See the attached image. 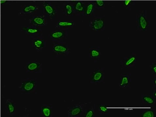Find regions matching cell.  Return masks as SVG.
<instances>
[{"label": "cell", "instance_id": "8", "mask_svg": "<svg viewBox=\"0 0 156 117\" xmlns=\"http://www.w3.org/2000/svg\"><path fill=\"white\" fill-rule=\"evenodd\" d=\"M136 53L134 52H132L128 57H124L120 61L121 68L122 69L136 67Z\"/></svg>", "mask_w": 156, "mask_h": 117}, {"label": "cell", "instance_id": "16", "mask_svg": "<svg viewBox=\"0 0 156 117\" xmlns=\"http://www.w3.org/2000/svg\"><path fill=\"white\" fill-rule=\"evenodd\" d=\"M39 9V7L36 5H24L21 8L19 13V15L24 16L31 15L36 12Z\"/></svg>", "mask_w": 156, "mask_h": 117}, {"label": "cell", "instance_id": "24", "mask_svg": "<svg viewBox=\"0 0 156 117\" xmlns=\"http://www.w3.org/2000/svg\"><path fill=\"white\" fill-rule=\"evenodd\" d=\"M100 114L102 115H108L110 113L111 107L108 104H100L98 108Z\"/></svg>", "mask_w": 156, "mask_h": 117}, {"label": "cell", "instance_id": "27", "mask_svg": "<svg viewBox=\"0 0 156 117\" xmlns=\"http://www.w3.org/2000/svg\"><path fill=\"white\" fill-rule=\"evenodd\" d=\"M96 8L100 11L105 10V2L103 1H93Z\"/></svg>", "mask_w": 156, "mask_h": 117}, {"label": "cell", "instance_id": "13", "mask_svg": "<svg viewBox=\"0 0 156 117\" xmlns=\"http://www.w3.org/2000/svg\"><path fill=\"white\" fill-rule=\"evenodd\" d=\"M83 106L81 104H75L68 107L67 111L69 117H78L83 114Z\"/></svg>", "mask_w": 156, "mask_h": 117}, {"label": "cell", "instance_id": "11", "mask_svg": "<svg viewBox=\"0 0 156 117\" xmlns=\"http://www.w3.org/2000/svg\"><path fill=\"white\" fill-rule=\"evenodd\" d=\"M47 40L44 36L33 38L31 44L32 46L37 52H41L45 48Z\"/></svg>", "mask_w": 156, "mask_h": 117}, {"label": "cell", "instance_id": "18", "mask_svg": "<svg viewBox=\"0 0 156 117\" xmlns=\"http://www.w3.org/2000/svg\"><path fill=\"white\" fill-rule=\"evenodd\" d=\"M74 15H83L85 7V2L82 1H73Z\"/></svg>", "mask_w": 156, "mask_h": 117}, {"label": "cell", "instance_id": "29", "mask_svg": "<svg viewBox=\"0 0 156 117\" xmlns=\"http://www.w3.org/2000/svg\"><path fill=\"white\" fill-rule=\"evenodd\" d=\"M150 69L154 77L156 75V62H152L150 66Z\"/></svg>", "mask_w": 156, "mask_h": 117}, {"label": "cell", "instance_id": "25", "mask_svg": "<svg viewBox=\"0 0 156 117\" xmlns=\"http://www.w3.org/2000/svg\"><path fill=\"white\" fill-rule=\"evenodd\" d=\"M136 2L134 1H130V0H126L121 2V5L127 11H131V6L135 5Z\"/></svg>", "mask_w": 156, "mask_h": 117}, {"label": "cell", "instance_id": "14", "mask_svg": "<svg viewBox=\"0 0 156 117\" xmlns=\"http://www.w3.org/2000/svg\"><path fill=\"white\" fill-rule=\"evenodd\" d=\"M130 73H124L120 74V82L119 86L120 88L127 89L130 87L131 82Z\"/></svg>", "mask_w": 156, "mask_h": 117}, {"label": "cell", "instance_id": "19", "mask_svg": "<svg viewBox=\"0 0 156 117\" xmlns=\"http://www.w3.org/2000/svg\"><path fill=\"white\" fill-rule=\"evenodd\" d=\"M96 9L93 1L85 2V7L83 16H90L94 15Z\"/></svg>", "mask_w": 156, "mask_h": 117}, {"label": "cell", "instance_id": "5", "mask_svg": "<svg viewBox=\"0 0 156 117\" xmlns=\"http://www.w3.org/2000/svg\"><path fill=\"white\" fill-rule=\"evenodd\" d=\"M105 78V68H96L90 74V82L92 84H97L103 82Z\"/></svg>", "mask_w": 156, "mask_h": 117}, {"label": "cell", "instance_id": "32", "mask_svg": "<svg viewBox=\"0 0 156 117\" xmlns=\"http://www.w3.org/2000/svg\"><path fill=\"white\" fill-rule=\"evenodd\" d=\"M10 2L7 1H1V5H4L8 3H9Z\"/></svg>", "mask_w": 156, "mask_h": 117}, {"label": "cell", "instance_id": "3", "mask_svg": "<svg viewBox=\"0 0 156 117\" xmlns=\"http://www.w3.org/2000/svg\"><path fill=\"white\" fill-rule=\"evenodd\" d=\"M151 25V21L147 18V11H140L136 16V29L137 31H146Z\"/></svg>", "mask_w": 156, "mask_h": 117}, {"label": "cell", "instance_id": "2", "mask_svg": "<svg viewBox=\"0 0 156 117\" xmlns=\"http://www.w3.org/2000/svg\"><path fill=\"white\" fill-rule=\"evenodd\" d=\"M52 53L53 57H68L70 53L71 49L66 42H53Z\"/></svg>", "mask_w": 156, "mask_h": 117}, {"label": "cell", "instance_id": "23", "mask_svg": "<svg viewBox=\"0 0 156 117\" xmlns=\"http://www.w3.org/2000/svg\"><path fill=\"white\" fill-rule=\"evenodd\" d=\"M141 98L142 102L146 104L153 105L156 103V99L149 94H142Z\"/></svg>", "mask_w": 156, "mask_h": 117}, {"label": "cell", "instance_id": "1", "mask_svg": "<svg viewBox=\"0 0 156 117\" xmlns=\"http://www.w3.org/2000/svg\"><path fill=\"white\" fill-rule=\"evenodd\" d=\"M37 82L36 79L22 78L19 87L22 94L37 93Z\"/></svg>", "mask_w": 156, "mask_h": 117}, {"label": "cell", "instance_id": "30", "mask_svg": "<svg viewBox=\"0 0 156 117\" xmlns=\"http://www.w3.org/2000/svg\"><path fill=\"white\" fill-rule=\"evenodd\" d=\"M152 94L151 95L155 99H156V88L152 87Z\"/></svg>", "mask_w": 156, "mask_h": 117}, {"label": "cell", "instance_id": "9", "mask_svg": "<svg viewBox=\"0 0 156 117\" xmlns=\"http://www.w3.org/2000/svg\"><path fill=\"white\" fill-rule=\"evenodd\" d=\"M98 17L89 22V26L93 31H103L105 29V17Z\"/></svg>", "mask_w": 156, "mask_h": 117}, {"label": "cell", "instance_id": "20", "mask_svg": "<svg viewBox=\"0 0 156 117\" xmlns=\"http://www.w3.org/2000/svg\"><path fill=\"white\" fill-rule=\"evenodd\" d=\"M52 104H42L40 107V114L42 117H52Z\"/></svg>", "mask_w": 156, "mask_h": 117}, {"label": "cell", "instance_id": "22", "mask_svg": "<svg viewBox=\"0 0 156 117\" xmlns=\"http://www.w3.org/2000/svg\"><path fill=\"white\" fill-rule=\"evenodd\" d=\"M63 15L66 16L74 15L73 2H66L63 4Z\"/></svg>", "mask_w": 156, "mask_h": 117}, {"label": "cell", "instance_id": "26", "mask_svg": "<svg viewBox=\"0 0 156 117\" xmlns=\"http://www.w3.org/2000/svg\"><path fill=\"white\" fill-rule=\"evenodd\" d=\"M155 112L153 109H149L143 112L141 114L142 117H154L155 116Z\"/></svg>", "mask_w": 156, "mask_h": 117}, {"label": "cell", "instance_id": "12", "mask_svg": "<svg viewBox=\"0 0 156 117\" xmlns=\"http://www.w3.org/2000/svg\"><path fill=\"white\" fill-rule=\"evenodd\" d=\"M29 22L35 27L45 26L47 25L48 17L44 15L34 16L29 19Z\"/></svg>", "mask_w": 156, "mask_h": 117}, {"label": "cell", "instance_id": "28", "mask_svg": "<svg viewBox=\"0 0 156 117\" xmlns=\"http://www.w3.org/2000/svg\"><path fill=\"white\" fill-rule=\"evenodd\" d=\"M84 110L83 113L84 116L86 117H93L95 114V108L92 107V109Z\"/></svg>", "mask_w": 156, "mask_h": 117}, {"label": "cell", "instance_id": "10", "mask_svg": "<svg viewBox=\"0 0 156 117\" xmlns=\"http://www.w3.org/2000/svg\"><path fill=\"white\" fill-rule=\"evenodd\" d=\"M42 64L36 60L27 62L25 66L26 73H42Z\"/></svg>", "mask_w": 156, "mask_h": 117}, {"label": "cell", "instance_id": "7", "mask_svg": "<svg viewBox=\"0 0 156 117\" xmlns=\"http://www.w3.org/2000/svg\"><path fill=\"white\" fill-rule=\"evenodd\" d=\"M68 31L66 30L57 29L51 31L48 34V36L52 40V42H63L68 37Z\"/></svg>", "mask_w": 156, "mask_h": 117}, {"label": "cell", "instance_id": "17", "mask_svg": "<svg viewBox=\"0 0 156 117\" xmlns=\"http://www.w3.org/2000/svg\"><path fill=\"white\" fill-rule=\"evenodd\" d=\"M75 25V22L73 21H59L55 25L57 29L66 30L73 28Z\"/></svg>", "mask_w": 156, "mask_h": 117}, {"label": "cell", "instance_id": "6", "mask_svg": "<svg viewBox=\"0 0 156 117\" xmlns=\"http://www.w3.org/2000/svg\"><path fill=\"white\" fill-rule=\"evenodd\" d=\"M21 30L22 32L33 38L44 36L42 29L37 27L23 26L21 27Z\"/></svg>", "mask_w": 156, "mask_h": 117}, {"label": "cell", "instance_id": "31", "mask_svg": "<svg viewBox=\"0 0 156 117\" xmlns=\"http://www.w3.org/2000/svg\"><path fill=\"white\" fill-rule=\"evenodd\" d=\"M152 83L153 84L152 87L156 88V76H155L152 79Z\"/></svg>", "mask_w": 156, "mask_h": 117}, {"label": "cell", "instance_id": "4", "mask_svg": "<svg viewBox=\"0 0 156 117\" xmlns=\"http://www.w3.org/2000/svg\"><path fill=\"white\" fill-rule=\"evenodd\" d=\"M42 7L44 15L49 18L51 21H54L58 17V10L56 7L51 2H42Z\"/></svg>", "mask_w": 156, "mask_h": 117}, {"label": "cell", "instance_id": "21", "mask_svg": "<svg viewBox=\"0 0 156 117\" xmlns=\"http://www.w3.org/2000/svg\"><path fill=\"white\" fill-rule=\"evenodd\" d=\"M89 57L94 61L99 60L102 53L99 47H91L89 48Z\"/></svg>", "mask_w": 156, "mask_h": 117}, {"label": "cell", "instance_id": "15", "mask_svg": "<svg viewBox=\"0 0 156 117\" xmlns=\"http://www.w3.org/2000/svg\"><path fill=\"white\" fill-rule=\"evenodd\" d=\"M5 114L8 116H14L16 113V103L11 99H7L5 102Z\"/></svg>", "mask_w": 156, "mask_h": 117}]
</instances>
